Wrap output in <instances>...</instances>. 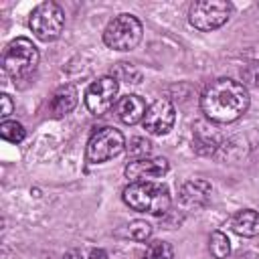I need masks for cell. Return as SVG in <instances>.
I'll return each instance as SVG.
<instances>
[{"mask_svg":"<svg viewBox=\"0 0 259 259\" xmlns=\"http://www.w3.org/2000/svg\"><path fill=\"white\" fill-rule=\"evenodd\" d=\"M249 107V93L235 79H214L200 95V109L214 123L237 121Z\"/></svg>","mask_w":259,"mask_h":259,"instance_id":"1","label":"cell"},{"mask_svg":"<svg viewBox=\"0 0 259 259\" xmlns=\"http://www.w3.org/2000/svg\"><path fill=\"white\" fill-rule=\"evenodd\" d=\"M123 202L138 212H148V214H166L172 198L170 190L166 184L156 182V180H142V182H130L123 188Z\"/></svg>","mask_w":259,"mask_h":259,"instance_id":"2","label":"cell"},{"mask_svg":"<svg viewBox=\"0 0 259 259\" xmlns=\"http://www.w3.org/2000/svg\"><path fill=\"white\" fill-rule=\"evenodd\" d=\"M38 49L32 45V40L18 36L14 40H10L2 53V69L8 77H12L14 81L26 79L36 71L38 65Z\"/></svg>","mask_w":259,"mask_h":259,"instance_id":"3","label":"cell"},{"mask_svg":"<svg viewBox=\"0 0 259 259\" xmlns=\"http://www.w3.org/2000/svg\"><path fill=\"white\" fill-rule=\"evenodd\" d=\"M142 22L134 14H117L103 30V42L113 51H132L142 40Z\"/></svg>","mask_w":259,"mask_h":259,"instance_id":"4","label":"cell"},{"mask_svg":"<svg viewBox=\"0 0 259 259\" xmlns=\"http://www.w3.org/2000/svg\"><path fill=\"white\" fill-rule=\"evenodd\" d=\"M233 12V4L227 0H198L188 10V20L194 28L202 32H210L221 28Z\"/></svg>","mask_w":259,"mask_h":259,"instance_id":"5","label":"cell"},{"mask_svg":"<svg viewBox=\"0 0 259 259\" xmlns=\"http://www.w3.org/2000/svg\"><path fill=\"white\" fill-rule=\"evenodd\" d=\"M28 26L38 40H55L63 32L65 12L57 2H42L30 12Z\"/></svg>","mask_w":259,"mask_h":259,"instance_id":"6","label":"cell"},{"mask_svg":"<svg viewBox=\"0 0 259 259\" xmlns=\"http://www.w3.org/2000/svg\"><path fill=\"white\" fill-rule=\"evenodd\" d=\"M125 148V140L123 134L115 127H101L99 132H95L89 142H87V160L93 164H101L107 162L115 156H119Z\"/></svg>","mask_w":259,"mask_h":259,"instance_id":"7","label":"cell"},{"mask_svg":"<svg viewBox=\"0 0 259 259\" xmlns=\"http://www.w3.org/2000/svg\"><path fill=\"white\" fill-rule=\"evenodd\" d=\"M117 91H119V83L115 77L111 75L99 77L85 91V107L93 115H103L113 107L117 99Z\"/></svg>","mask_w":259,"mask_h":259,"instance_id":"8","label":"cell"},{"mask_svg":"<svg viewBox=\"0 0 259 259\" xmlns=\"http://www.w3.org/2000/svg\"><path fill=\"white\" fill-rule=\"evenodd\" d=\"M176 119V109L168 99H156L152 105H148V111L142 119V125L152 136H164L172 130Z\"/></svg>","mask_w":259,"mask_h":259,"instance_id":"9","label":"cell"},{"mask_svg":"<svg viewBox=\"0 0 259 259\" xmlns=\"http://www.w3.org/2000/svg\"><path fill=\"white\" fill-rule=\"evenodd\" d=\"M170 164L166 158L158 156V158H138V160H132L123 174L125 178H130L132 182H142V180H154V178H162L166 172H168Z\"/></svg>","mask_w":259,"mask_h":259,"instance_id":"10","label":"cell"},{"mask_svg":"<svg viewBox=\"0 0 259 259\" xmlns=\"http://www.w3.org/2000/svg\"><path fill=\"white\" fill-rule=\"evenodd\" d=\"M212 186L204 178H190L178 190V202L186 208H200L210 200Z\"/></svg>","mask_w":259,"mask_h":259,"instance_id":"11","label":"cell"},{"mask_svg":"<svg viewBox=\"0 0 259 259\" xmlns=\"http://www.w3.org/2000/svg\"><path fill=\"white\" fill-rule=\"evenodd\" d=\"M146 111H148L146 101L140 95H134V93H127V95L119 97L117 103H115V115L125 125H136L138 121H142Z\"/></svg>","mask_w":259,"mask_h":259,"instance_id":"12","label":"cell"},{"mask_svg":"<svg viewBox=\"0 0 259 259\" xmlns=\"http://www.w3.org/2000/svg\"><path fill=\"white\" fill-rule=\"evenodd\" d=\"M192 148L200 154V156H210V154H214L217 150H219V146H221V136H219V132L212 127V125H208V123H204V121H198V123H194V132H192Z\"/></svg>","mask_w":259,"mask_h":259,"instance_id":"13","label":"cell"},{"mask_svg":"<svg viewBox=\"0 0 259 259\" xmlns=\"http://www.w3.org/2000/svg\"><path fill=\"white\" fill-rule=\"evenodd\" d=\"M229 227L241 237H257L259 235V212L253 208L237 210L229 219Z\"/></svg>","mask_w":259,"mask_h":259,"instance_id":"14","label":"cell"},{"mask_svg":"<svg viewBox=\"0 0 259 259\" xmlns=\"http://www.w3.org/2000/svg\"><path fill=\"white\" fill-rule=\"evenodd\" d=\"M77 89L71 85V83H65L61 85L55 93H53V99H51V111L55 117H63L67 113H71L77 105Z\"/></svg>","mask_w":259,"mask_h":259,"instance_id":"15","label":"cell"},{"mask_svg":"<svg viewBox=\"0 0 259 259\" xmlns=\"http://www.w3.org/2000/svg\"><path fill=\"white\" fill-rule=\"evenodd\" d=\"M208 251H210V255L214 259H227L229 253H231V241H229V237L225 233H221V231L210 233V237H208Z\"/></svg>","mask_w":259,"mask_h":259,"instance_id":"16","label":"cell"},{"mask_svg":"<svg viewBox=\"0 0 259 259\" xmlns=\"http://www.w3.org/2000/svg\"><path fill=\"white\" fill-rule=\"evenodd\" d=\"M142 259H174V251H172L170 243L158 239L146 247V251L142 253Z\"/></svg>","mask_w":259,"mask_h":259,"instance_id":"17","label":"cell"},{"mask_svg":"<svg viewBox=\"0 0 259 259\" xmlns=\"http://www.w3.org/2000/svg\"><path fill=\"white\" fill-rule=\"evenodd\" d=\"M0 136H2V140L10 142V144H20V142L24 140L26 132H24L22 123H18V121H10V119H4V121H2V125H0Z\"/></svg>","mask_w":259,"mask_h":259,"instance_id":"18","label":"cell"},{"mask_svg":"<svg viewBox=\"0 0 259 259\" xmlns=\"http://www.w3.org/2000/svg\"><path fill=\"white\" fill-rule=\"evenodd\" d=\"M125 235H127L132 241H146V239H150V235H152V225L146 223V221H134V223L127 225Z\"/></svg>","mask_w":259,"mask_h":259,"instance_id":"19","label":"cell"},{"mask_svg":"<svg viewBox=\"0 0 259 259\" xmlns=\"http://www.w3.org/2000/svg\"><path fill=\"white\" fill-rule=\"evenodd\" d=\"M127 152H130V156H134V160L148 158V154L152 152V144L148 140H144V138H134L130 142V146H127Z\"/></svg>","mask_w":259,"mask_h":259,"instance_id":"20","label":"cell"},{"mask_svg":"<svg viewBox=\"0 0 259 259\" xmlns=\"http://www.w3.org/2000/svg\"><path fill=\"white\" fill-rule=\"evenodd\" d=\"M0 103H2V109H0V115L6 119L10 113H12V109H14V103H12V99H10V95H6V93H2L0 95Z\"/></svg>","mask_w":259,"mask_h":259,"instance_id":"21","label":"cell"},{"mask_svg":"<svg viewBox=\"0 0 259 259\" xmlns=\"http://www.w3.org/2000/svg\"><path fill=\"white\" fill-rule=\"evenodd\" d=\"M59 259H81V255H79L77 251H69V253H65L63 257H59Z\"/></svg>","mask_w":259,"mask_h":259,"instance_id":"22","label":"cell"},{"mask_svg":"<svg viewBox=\"0 0 259 259\" xmlns=\"http://www.w3.org/2000/svg\"><path fill=\"white\" fill-rule=\"evenodd\" d=\"M103 257H105V251H101V249H97V251L93 249L91 251V259H103Z\"/></svg>","mask_w":259,"mask_h":259,"instance_id":"23","label":"cell"},{"mask_svg":"<svg viewBox=\"0 0 259 259\" xmlns=\"http://www.w3.org/2000/svg\"><path fill=\"white\" fill-rule=\"evenodd\" d=\"M243 259H259V253H249V255H245Z\"/></svg>","mask_w":259,"mask_h":259,"instance_id":"24","label":"cell"},{"mask_svg":"<svg viewBox=\"0 0 259 259\" xmlns=\"http://www.w3.org/2000/svg\"><path fill=\"white\" fill-rule=\"evenodd\" d=\"M257 6H259V4H257Z\"/></svg>","mask_w":259,"mask_h":259,"instance_id":"25","label":"cell"}]
</instances>
